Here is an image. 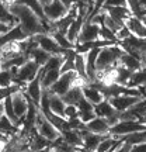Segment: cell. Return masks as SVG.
<instances>
[{
  "instance_id": "30",
  "label": "cell",
  "mask_w": 146,
  "mask_h": 152,
  "mask_svg": "<svg viewBox=\"0 0 146 152\" xmlns=\"http://www.w3.org/2000/svg\"><path fill=\"white\" fill-rule=\"evenodd\" d=\"M98 38H100V39H104V41H110V42L118 44V39H117V37H115V34H114L111 30H108L104 24L100 26V37Z\"/></svg>"
},
{
  "instance_id": "40",
  "label": "cell",
  "mask_w": 146,
  "mask_h": 152,
  "mask_svg": "<svg viewBox=\"0 0 146 152\" xmlns=\"http://www.w3.org/2000/svg\"><path fill=\"white\" fill-rule=\"evenodd\" d=\"M0 71H1V65H0Z\"/></svg>"
},
{
  "instance_id": "35",
  "label": "cell",
  "mask_w": 146,
  "mask_h": 152,
  "mask_svg": "<svg viewBox=\"0 0 146 152\" xmlns=\"http://www.w3.org/2000/svg\"><path fill=\"white\" fill-rule=\"evenodd\" d=\"M129 151H131V145L129 144H126V142H124L118 149H115L114 152H129Z\"/></svg>"
},
{
  "instance_id": "25",
  "label": "cell",
  "mask_w": 146,
  "mask_h": 152,
  "mask_svg": "<svg viewBox=\"0 0 146 152\" xmlns=\"http://www.w3.org/2000/svg\"><path fill=\"white\" fill-rule=\"evenodd\" d=\"M121 140L126 144H129L131 147L132 145H138V144H145L146 142V130L145 131H136V132H132L129 135L121 137Z\"/></svg>"
},
{
  "instance_id": "9",
  "label": "cell",
  "mask_w": 146,
  "mask_h": 152,
  "mask_svg": "<svg viewBox=\"0 0 146 152\" xmlns=\"http://www.w3.org/2000/svg\"><path fill=\"white\" fill-rule=\"evenodd\" d=\"M11 102H13V109L16 113L17 118L20 120V127L23 124V120L25 117V114L28 111V106H30V99L27 97V94L24 93V90L16 92L11 96ZM20 130V128H18Z\"/></svg>"
},
{
  "instance_id": "5",
  "label": "cell",
  "mask_w": 146,
  "mask_h": 152,
  "mask_svg": "<svg viewBox=\"0 0 146 152\" xmlns=\"http://www.w3.org/2000/svg\"><path fill=\"white\" fill-rule=\"evenodd\" d=\"M76 82H77V75H76L75 71L62 73L59 76V79L51 86V89H48V92L51 94H56V96L62 97V96H65L66 93L75 86Z\"/></svg>"
},
{
  "instance_id": "28",
  "label": "cell",
  "mask_w": 146,
  "mask_h": 152,
  "mask_svg": "<svg viewBox=\"0 0 146 152\" xmlns=\"http://www.w3.org/2000/svg\"><path fill=\"white\" fill-rule=\"evenodd\" d=\"M51 35L54 37V39L56 41V44H58L62 49H75L76 48L73 44L69 42V39L66 38L65 34L58 33V31H52V33H51Z\"/></svg>"
},
{
  "instance_id": "16",
  "label": "cell",
  "mask_w": 146,
  "mask_h": 152,
  "mask_svg": "<svg viewBox=\"0 0 146 152\" xmlns=\"http://www.w3.org/2000/svg\"><path fill=\"white\" fill-rule=\"evenodd\" d=\"M110 128H111L110 124L101 117H96L86 124V130L89 132L97 134V135H108Z\"/></svg>"
},
{
  "instance_id": "27",
  "label": "cell",
  "mask_w": 146,
  "mask_h": 152,
  "mask_svg": "<svg viewBox=\"0 0 146 152\" xmlns=\"http://www.w3.org/2000/svg\"><path fill=\"white\" fill-rule=\"evenodd\" d=\"M17 69H1L0 71V87H9L14 85V75Z\"/></svg>"
},
{
  "instance_id": "23",
  "label": "cell",
  "mask_w": 146,
  "mask_h": 152,
  "mask_svg": "<svg viewBox=\"0 0 146 152\" xmlns=\"http://www.w3.org/2000/svg\"><path fill=\"white\" fill-rule=\"evenodd\" d=\"M132 73H134L132 71L124 68L122 65H118L115 68V83L121 85V86H126L131 79V76H132Z\"/></svg>"
},
{
  "instance_id": "8",
  "label": "cell",
  "mask_w": 146,
  "mask_h": 152,
  "mask_svg": "<svg viewBox=\"0 0 146 152\" xmlns=\"http://www.w3.org/2000/svg\"><path fill=\"white\" fill-rule=\"evenodd\" d=\"M33 38H34V41L37 42L38 47L41 49H44L45 52H48V54H51V55H63L65 54L66 49L60 48L51 34H38V35H35V37H33Z\"/></svg>"
},
{
  "instance_id": "22",
  "label": "cell",
  "mask_w": 146,
  "mask_h": 152,
  "mask_svg": "<svg viewBox=\"0 0 146 152\" xmlns=\"http://www.w3.org/2000/svg\"><path fill=\"white\" fill-rule=\"evenodd\" d=\"M75 72L80 79H83V80L87 82V83H90L89 77H87V72H86V56H84V54H76V56H75Z\"/></svg>"
},
{
  "instance_id": "37",
  "label": "cell",
  "mask_w": 146,
  "mask_h": 152,
  "mask_svg": "<svg viewBox=\"0 0 146 152\" xmlns=\"http://www.w3.org/2000/svg\"><path fill=\"white\" fill-rule=\"evenodd\" d=\"M3 114H4V103L0 102V115H3Z\"/></svg>"
},
{
  "instance_id": "33",
  "label": "cell",
  "mask_w": 146,
  "mask_h": 152,
  "mask_svg": "<svg viewBox=\"0 0 146 152\" xmlns=\"http://www.w3.org/2000/svg\"><path fill=\"white\" fill-rule=\"evenodd\" d=\"M59 1H60V3H62L63 6H65L68 10H70L73 6H77V4H79L81 0H59Z\"/></svg>"
},
{
  "instance_id": "13",
  "label": "cell",
  "mask_w": 146,
  "mask_h": 152,
  "mask_svg": "<svg viewBox=\"0 0 146 152\" xmlns=\"http://www.w3.org/2000/svg\"><path fill=\"white\" fill-rule=\"evenodd\" d=\"M141 99L142 97H132V96L121 94V96H115V97L108 99V102L118 113H124V111H126L128 109H131L134 104L138 103Z\"/></svg>"
},
{
  "instance_id": "14",
  "label": "cell",
  "mask_w": 146,
  "mask_h": 152,
  "mask_svg": "<svg viewBox=\"0 0 146 152\" xmlns=\"http://www.w3.org/2000/svg\"><path fill=\"white\" fill-rule=\"evenodd\" d=\"M125 27L129 30V33L132 35L141 38V39H146V24L142 21L141 18L131 16L129 18L125 20Z\"/></svg>"
},
{
  "instance_id": "41",
  "label": "cell",
  "mask_w": 146,
  "mask_h": 152,
  "mask_svg": "<svg viewBox=\"0 0 146 152\" xmlns=\"http://www.w3.org/2000/svg\"><path fill=\"white\" fill-rule=\"evenodd\" d=\"M24 152H30V151H24Z\"/></svg>"
},
{
  "instance_id": "17",
  "label": "cell",
  "mask_w": 146,
  "mask_h": 152,
  "mask_svg": "<svg viewBox=\"0 0 146 152\" xmlns=\"http://www.w3.org/2000/svg\"><path fill=\"white\" fill-rule=\"evenodd\" d=\"M83 97L86 99L89 103H92L93 106H97V104L103 103L105 97H104V94L100 90H98L97 87H94L93 85H86V86H83Z\"/></svg>"
},
{
  "instance_id": "18",
  "label": "cell",
  "mask_w": 146,
  "mask_h": 152,
  "mask_svg": "<svg viewBox=\"0 0 146 152\" xmlns=\"http://www.w3.org/2000/svg\"><path fill=\"white\" fill-rule=\"evenodd\" d=\"M62 140H63L69 147L73 148V149L83 147V138H81L80 131H77V130L63 131V132H62Z\"/></svg>"
},
{
  "instance_id": "32",
  "label": "cell",
  "mask_w": 146,
  "mask_h": 152,
  "mask_svg": "<svg viewBox=\"0 0 146 152\" xmlns=\"http://www.w3.org/2000/svg\"><path fill=\"white\" fill-rule=\"evenodd\" d=\"M103 7H126V0H105Z\"/></svg>"
},
{
  "instance_id": "20",
  "label": "cell",
  "mask_w": 146,
  "mask_h": 152,
  "mask_svg": "<svg viewBox=\"0 0 146 152\" xmlns=\"http://www.w3.org/2000/svg\"><path fill=\"white\" fill-rule=\"evenodd\" d=\"M83 99V87L79 85H75L65 96H62V100L65 102L66 106H76Z\"/></svg>"
},
{
  "instance_id": "1",
  "label": "cell",
  "mask_w": 146,
  "mask_h": 152,
  "mask_svg": "<svg viewBox=\"0 0 146 152\" xmlns=\"http://www.w3.org/2000/svg\"><path fill=\"white\" fill-rule=\"evenodd\" d=\"M9 10L17 18L18 26L21 27V30L30 38L35 37L38 34H48L46 30H45V26L42 24V21L28 7L20 4V3H14V4H11L9 7Z\"/></svg>"
},
{
  "instance_id": "29",
  "label": "cell",
  "mask_w": 146,
  "mask_h": 152,
  "mask_svg": "<svg viewBox=\"0 0 146 152\" xmlns=\"http://www.w3.org/2000/svg\"><path fill=\"white\" fill-rule=\"evenodd\" d=\"M25 87L20 86V85H11L9 87H0V102H4L7 97L13 96L16 92H20V90H24Z\"/></svg>"
},
{
  "instance_id": "15",
  "label": "cell",
  "mask_w": 146,
  "mask_h": 152,
  "mask_svg": "<svg viewBox=\"0 0 146 152\" xmlns=\"http://www.w3.org/2000/svg\"><path fill=\"white\" fill-rule=\"evenodd\" d=\"M77 111H79V120L83 124H87L89 121H92L93 118H96V111H94V106L92 103H89L86 99H80V102L76 104Z\"/></svg>"
},
{
  "instance_id": "39",
  "label": "cell",
  "mask_w": 146,
  "mask_h": 152,
  "mask_svg": "<svg viewBox=\"0 0 146 152\" xmlns=\"http://www.w3.org/2000/svg\"><path fill=\"white\" fill-rule=\"evenodd\" d=\"M37 152H52V148L48 147V148H45V149H41V151H37Z\"/></svg>"
},
{
  "instance_id": "19",
  "label": "cell",
  "mask_w": 146,
  "mask_h": 152,
  "mask_svg": "<svg viewBox=\"0 0 146 152\" xmlns=\"http://www.w3.org/2000/svg\"><path fill=\"white\" fill-rule=\"evenodd\" d=\"M65 109H66V104L62 100V97L49 93V111L54 113L55 115H59V117L65 118Z\"/></svg>"
},
{
  "instance_id": "42",
  "label": "cell",
  "mask_w": 146,
  "mask_h": 152,
  "mask_svg": "<svg viewBox=\"0 0 146 152\" xmlns=\"http://www.w3.org/2000/svg\"><path fill=\"white\" fill-rule=\"evenodd\" d=\"M0 117H1V115H0Z\"/></svg>"
},
{
  "instance_id": "2",
  "label": "cell",
  "mask_w": 146,
  "mask_h": 152,
  "mask_svg": "<svg viewBox=\"0 0 146 152\" xmlns=\"http://www.w3.org/2000/svg\"><path fill=\"white\" fill-rule=\"evenodd\" d=\"M124 52L125 51L119 47V44L101 48L97 56V64H96L97 73H103V72L111 71L114 68H117L119 65V59H121Z\"/></svg>"
},
{
  "instance_id": "21",
  "label": "cell",
  "mask_w": 146,
  "mask_h": 152,
  "mask_svg": "<svg viewBox=\"0 0 146 152\" xmlns=\"http://www.w3.org/2000/svg\"><path fill=\"white\" fill-rule=\"evenodd\" d=\"M119 65H122L124 68H126V69H129V71H132V72H136V71H139V69L143 68L141 59H138V58H135V56H132V55H129V54H126V52L122 54L121 59H119Z\"/></svg>"
},
{
  "instance_id": "12",
  "label": "cell",
  "mask_w": 146,
  "mask_h": 152,
  "mask_svg": "<svg viewBox=\"0 0 146 152\" xmlns=\"http://www.w3.org/2000/svg\"><path fill=\"white\" fill-rule=\"evenodd\" d=\"M24 93L27 94V97L35 103L37 106H39V102H41V96H42V86H41V73H38L37 77L33 79L31 82H28L25 85V89H24Z\"/></svg>"
},
{
  "instance_id": "36",
  "label": "cell",
  "mask_w": 146,
  "mask_h": 152,
  "mask_svg": "<svg viewBox=\"0 0 146 152\" xmlns=\"http://www.w3.org/2000/svg\"><path fill=\"white\" fill-rule=\"evenodd\" d=\"M13 27H10V26H7V24H3V23L0 21V35H3V34H6L9 30H11Z\"/></svg>"
},
{
  "instance_id": "26",
  "label": "cell",
  "mask_w": 146,
  "mask_h": 152,
  "mask_svg": "<svg viewBox=\"0 0 146 152\" xmlns=\"http://www.w3.org/2000/svg\"><path fill=\"white\" fill-rule=\"evenodd\" d=\"M0 132L6 134V135H14V134L18 132V128L6 117L4 114L0 117Z\"/></svg>"
},
{
  "instance_id": "38",
  "label": "cell",
  "mask_w": 146,
  "mask_h": 152,
  "mask_svg": "<svg viewBox=\"0 0 146 152\" xmlns=\"http://www.w3.org/2000/svg\"><path fill=\"white\" fill-rule=\"evenodd\" d=\"M139 123H141V124H143V125H146V114L142 117L141 120H139Z\"/></svg>"
},
{
  "instance_id": "34",
  "label": "cell",
  "mask_w": 146,
  "mask_h": 152,
  "mask_svg": "<svg viewBox=\"0 0 146 152\" xmlns=\"http://www.w3.org/2000/svg\"><path fill=\"white\" fill-rule=\"evenodd\" d=\"M129 152H146V142L145 144H138V145H132Z\"/></svg>"
},
{
  "instance_id": "7",
  "label": "cell",
  "mask_w": 146,
  "mask_h": 152,
  "mask_svg": "<svg viewBox=\"0 0 146 152\" xmlns=\"http://www.w3.org/2000/svg\"><path fill=\"white\" fill-rule=\"evenodd\" d=\"M42 7H44V14H45L46 20L51 24L59 21L60 18H63L68 14V11H69L59 0H49Z\"/></svg>"
},
{
  "instance_id": "3",
  "label": "cell",
  "mask_w": 146,
  "mask_h": 152,
  "mask_svg": "<svg viewBox=\"0 0 146 152\" xmlns=\"http://www.w3.org/2000/svg\"><path fill=\"white\" fill-rule=\"evenodd\" d=\"M35 130L41 137H44L45 140H48L49 142H55L56 140H59L62 134L54 127V124L49 121L42 113L41 110L38 111L37 120H35Z\"/></svg>"
},
{
  "instance_id": "11",
  "label": "cell",
  "mask_w": 146,
  "mask_h": 152,
  "mask_svg": "<svg viewBox=\"0 0 146 152\" xmlns=\"http://www.w3.org/2000/svg\"><path fill=\"white\" fill-rule=\"evenodd\" d=\"M98 37H100V26L92 21H84L80 34H79V38H77L76 47L81 45V44L96 41V39H98Z\"/></svg>"
},
{
  "instance_id": "31",
  "label": "cell",
  "mask_w": 146,
  "mask_h": 152,
  "mask_svg": "<svg viewBox=\"0 0 146 152\" xmlns=\"http://www.w3.org/2000/svg\"><path fill=\"white\" fill-rule=\"evenodd\" d=\"M65 118L66 120H73V118H79V111L76 106H66L65 109Z\"/></svg>"
},
{
  "instance_id": "24",
  "label": "cell",
  "mask_w": 146,
  "mask_h": 152,
  "mask_svg": "<svg viewBox=\"0 0 146 152\" xmlns=\"http://www.w3.org/2000/svg\"><path fill=\"white\" fill-rule=\"evenodd\" d=\"M0 21L3 23V24H7V26H10V27H14L18 24L17 21V18L13 14L10 13L9 10V7L0 0Z\"/></svg>"
},
{
  "instance_id": "6",
  "label": "cell",
  "mask_w": 146,
  "mask_h": 152,
  "mask_svg": "<svg viewBox=\"0 0 146 152\" xmlns=\"http://www.w3.org/2000/svg\"><path fill=\"white\" fill-rule=\"evenodd\" d=\"M146 125L141 124L139 121H125V120H121L118 121L115 125H113L110 128L108 135L115 137V138H121V137L129 135L132 132H136V131H145Z\"/></svg>"
},
{
  "instance_id": "4",
  "label": "cell",
  "mask_w": 146,
  "mask_h": 152,
  "mask_svg": "<svg viewBox=\"0 0 146 152\" xmlns=\"http://www.w3.org/2000/svg\"><path fill=\"white\" fill-rule=\"evenodd\" d=\"M39 66L31 59H27L25 64H23L16 71V75H14V85H20V86H24L27 85L28 82H31L33 79L37 77V75L39 73Z\"/></svg>"
},
{
  "instance_id": "10",
  "label": "cell",
  "mask_w": 146,
  "mask_h": 152,
  "mask_svg": "<svg viewBox=\"0 0 146 152\" xmlns=\"http://www.w3.org/2000/svg\"><path fill=\"white\" fill-rule=\"evenodd\" d=\"M94 111H96L97 117H101V118L105 120L110 124V127L115 125L119 121V113L110 104L108 100H104L103 103L94 106Z\"/></svg>"
}]
</instances>
